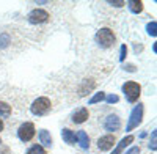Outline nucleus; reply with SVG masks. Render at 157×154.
I'll return each instance as SVG.
<instances>
[{
    "mask_svg": "<svg viewBox=\"0 0 157 154\" xmlns=\"http://www.w3.org/2000/svg\"><path fill=\"white\" fill-rule=\"evenodd\" d=\"M126 154H140V148L138 146H134V148H130Z\"/></svg>",
    "mask_w": 157,
    "mask_h": 154,
    "instance_id": "nucleus-22",
    "label": "nucleus"
},
{
    "mask_svg": "<svg viewBox=\"0 0 157 154\" xmlns=\"http://www.w3.org/2000/svg\"><path fill=\"white\" fill-rule=\"evenodd\" d=\"M104 126H105L107 131H118L121 127V121L116 115H109V117L105 118V124Z\"/></svg>",
    "mask_w": 157,
    "mask_h": 154,
    "instance_id": "nucleus-8",
    "label": "nucleus"
},
{
    "mask_svg": "<svg viewBox=\"0 0 157 154\" xmlns=\"http://www.w3.org/2000/svg\"><path fill=\"white\" fill-rule=\"evenodd\" d=\"M155 138H157V132L154 131V132H152V138H151V143H149V148H151L152 151H155V148H157V146H155Z\"/></svg>",
    "mask_w": 157,
    "mask_h": 154,
    "instance_id": "nucleus-20",
    "label": "nucleus"
},
{
    "mask_svg": "<svg viewBox=\"0 0 157 154\" xmlns=\"http://www.w3.org/2000/svg\"><path fill=\"white\" fill-rule=\"evenodd\" d=\"M96 41L102 46V47H110L115 43V35L110 29H101L96 33Z\"/></svg>",
    "mask_w": 157,
    "mask_h": 154,
    "instance_id": "nucleus-3",
    "label": "nucleus"
},
{
    "mask_svg": "<svg viewBox=\"0 0 157 154\" xmlns=\"http://www.w3.org/2000/svg\"><path fill=\"white\" fill-rule=\"evenodd\" d=\"M49 19V13L46 10H41V8H36L33 10L30 14H29V21L32 24H43Z\"/></svg>",
    "mask_w": 157,
    "mask_h": 154,
    "instance_id": "nucleus-6",
    "label": "nucleus"
},
{
    "mask_svg": "<svg viewBox=\"0 0 157 154\" xmlns=\"http://www.w3.org/2000/svg\"><path fill=\"white\" fill-rule=\"evenodd\" d=\"M3 154H8V149H6V148L3 149Z\"/></svg>",
    "mask_w": 157,
    "mask_h": 154,
    "instance_id": "nucleus-25",
    "label": "nucleus"
},
{
    "mask_svg": "<svg viewBox=\"0 0 157 154\" xmlns=\"http://www.w3.org/2000/svg\"><path fill=\"white\" fill-rule=\"evenodd\" d=\"M27 154H46V149L43 146H39V145H35L27 151Z\"/></svg>",
    "mask_w": 157,
    "mask_h": 154,
    "instance_id": "nucleus-16",
    "label": "nucleus"
},
{
    "mask_svg": "<svg viewBox=\"0 0 157 154\" xmlns=\"http://www.w3.org/2000/svg\"><path fill=\"white\" fill-rule=\"evenodd\" d=\"M86 120H88V110H86L85 107L78 109V110L72 115V121H74L75 124H82V123H85Z\"/></svg>",
    "mask_w": 157,
    "mask_h": 154,
    "instance_id": "nucleus-9",
    "label": "nucleus"
},
{
    "mask_svg": "<svg viewBox=\"0 0 157 154\" xmlns=\"http://www.w3.org/2000/svg\"><path fill=\"white\" fill-rule=\"evenodd\" d=\"M17 135H19V138L22 140V142H30V140L33 138V135H35V126H33V123H24L19 127Z\"/></svg>",
    "mask_w": 157,
    "mask_h": 154,
    "instance_id": "nucleus-5",
    "label": "nucleus"
},
{
    "mask_svg": "<svg viewBox=\"0 0 157 154\" xmlns=\"http://www.w3.org/2000/svg\"><path fill=\"white\" fill-rule=\"evenodd\" d=\"M126 54H127V49H126V46H121V55H120V60H121V61H124Z\"/></svg>",
    "mask_w": 157,
    "mask_h": 154,
    "instance_id": "nucleus-21",
    "label": "nucleus"
},
{
    "mask_svg": "<svg viewBox=\"0 0 157 154\" xmlns=\"http://www.w3.org/2000/svg\"><path fill=\"white\" fill-rule=\"evenodd\" d=\"M39 140H41V143L44 146H52V137L47 131H39Z\"/></svg>",
    "mask_w": 157,
    "mask_h": 154,
    "instance_id": "nucleus-14",
    "label": "nucleus"
},
{
    "mask_svg": "<svg viewBox=\"0 0 157 154\" xmlns=\"http://www.w3.org/2000/svg\"><path fill=\"white\" fill-rule=\"evenodd\" d=\"M110 5H115V6H123V5H126V2H109Z\"/></svg>",
    "mask_w": 157,
    "mask_h": 154,
    "instance_id": "nucleus-23",
    "label": "nucleus"
},
{
    "mask_svg": "<svg viewBox=\"0 0 157 154\" xmlns=\"http://www.w3.org/2000/svg\"><path fill=\"white\" fill-rule=\"evenodd\" d=\"M141 118H143V106L138 104L134 107V110L130 112V117H129V123H127V131H132L135 127H138V124L141 123Z\"/></svg>",
    "mask_w": 157,
    "mask_h": 154,
    "instance_id": "nucleus-4",
    "label": "nucleus"
},
{
    "mask_svg": "<svg viewBox=\"0 0 157 154\" xmlns=\"http://www.w3.org/2000/svg\"><path fill=\"white\" fill-rule=\"evenodd\" d=\"M127 5H129V10L132 11L134 14H138V13H141V11H143V3H141V2H135V0H129Z\"/></svg>",
    "mask_w": 157,
    "mask_h": 154,
    "instance_id": "nucleus-13",
    "label": "nucleus"
},
{
    "mask_svg": "<svg viewBox=\"0 0 157 154\" xmlns=\"http://www.w3.org/2000/svg\"><path fill=\"white\" fill-rule=\"evenodd\" d=\"M113 145H115V135H104L98 140V148L101 151H107L113 148Z\"/></svg>",
    "mask_w": 157,
    "mask_h": 154,
    "instance_id": "nucleus-7",
    "label": "nucleus"
},
{
    "mask_svg": "<svg viewBox=\"0 0 157 154\" xmlns=\"http://www.w3.org/2000/svg\"><path fill=\"white\" fill-rule=\"evenodd\" d=\"M2 129H3V121L0 120V131H2Z\"/></svg>",
    "mask_w": 157,
    "mask_h": 154,
    "instance_id": "nucleus-24",
    "label": "nucleus"
},
{
    "mask_svg": "<svg viewBox=\"0 0 157 154\" xmlns=\"http://www.w3.org/2000/svg\"><path fill=\"white\" fill-rule=\"evenodd\" d=\"M132 142H134V135H127V137H124V138L121 140V142L118 143V146L113 149V152H112V154H121V152H123V149H124L127 145H130Z\"/></svg>",
    "mask_w": 157,
    "mask_h": 154,
    "instance_id": "nucleus-10",
    "label": "nucleus"
},
{
    "mask_svg": "<svg viewBox=\"0 0 157 154\" xmlns=\"http://www.w3.org/2000/svg\"><path fill=\"white\" fill-rule=\"evenodd\" d=\"M123 91L127 98L129 102H135L140 96V91H141V87L137 83V82H126L123 85Z\"/></svg>",
    "mask_w": 157,
    "mask_h": 154,
    "instance_id": "nucleus-2",
    "label": "nucleus"
},
{
    "mask_svg": "<svg viewBox=\"0 0 157 154\" xmlns=\"http://www.w3.org/2000/svg\"><path fill=\"white\" fill-rule=\"evenodd\" d=\"M104 99H105V94H104L102 91H101V93H96L93 98L90 99V104H96V102H101V101H104Z\"/></svg>",
    "mask_w": 157,
    "mask_h": 154,
    "instance_id": "nucleus-18",
    "label": "nucleus"
},
{
    "mask_svg": "<svg viewBox=\"0 0 157 154\" xmlns=\"http://www.w3.org/2000/svg\"><path fill=\"white\" fill-rule=\"evenodd\" d=\"M146 30H148V33H149L151 36H155V35H157V24H155V21H152V22L148 24Z\"/></svg>",
    "mask_w": 157,
    "mask_h": 154,
    "instance_id": "nucleus-17",
    "label": "nucleus"
},
{
    "mask_svg": "<svg viewBox=\"0 0 157 154\" xmlns=\"http://www.w3.org/2000/svg\"><path fill=\"white\" fill-rule=\"evenodd\" d=\"M30 110H32L33 115H38V117H43V115L49 113V110H50V101H49V98H46V96L38 98L32 104Z\"/></svg>",
    "mask_w": 157,
    "mask_h": 154,
    "instance_id": "nucleus-1",
    "label": "nucleus"
},
{
    "mask_svg": "<svg viewBox=\"0 0 157 154\" xmlns=\"http://www.w3.org/2000/svg\"><path fill=\"white\" fill-rule=\"evenodd\" d=\"M75 137H77L78 143H80V146H82L83 149H88V148H90V138H88V135H86L85 131H78Z\"/></svg>",
    "mask_w": 157,
    "mask_h": 154,
    "instance_id": "nucleus-11",
    "label": "nucleus"
},
{
    "mask_svg": "<svg viewBox=\"0 0 157 154\" xmlns=\"http://www.w3.org/2000/svg\"><path fill=\"white\" fill-rule=\"evenodd\" d=\"M11 115V106L5 104V102H0V117H10Z\"/></svg>",
    "mask_w": 157,
    "mask_h": 154,
    "instance_id": "nucleus-15",
    "label": "nucleus"
},
{
    "mask_svg": "<svg viewBox=\"0 0 157 154\" xmlns=\"http://www.w3.org/2000/svg\"><path fill=\"white\" fill-rule=\"evenodd\" d=\"M105 101L109 102V104H115V102L120 101V98H118L116 94H110V96H107V98H105Z\"/></svg>",
    "mask_w": 157,
    "mask_h": 154,
    "instance_id": "nucleus-19",
    "label": "nucleus"
},
{
    "mask_svg": "<svg viewBox=\"0 0 157 154\" xmlns=\"http://www.w3.org/2000/svg\"><path fill=\"white\" fill-rule=\"evenodd\" d=\"M61 137H63V140H64L68 145H74V142H75V135H74V132L69 131V129H63V131H61Z\"/></svg>",
    "mask_w": 157,
    "mask_h": 154,
    "instance_id": "nucleus-12",
    "label": "nucleus"
}]
</instances>
